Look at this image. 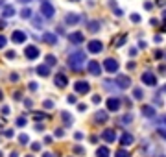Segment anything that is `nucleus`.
I'll use <instances>...</instances> for the list:
<instances>
[{
	"label": "nucleus",
	"instance_id": "nucleus-1",
	"mask_svg": "<svg viewBox=\"0 0 166 157\" xmlns=\"http://www.w3.org/2000/svg\"><path fill=\"white\" fill-rule=\"evenodd\" d=\"M85 52L83 50H74L70 56H68V67H70L72 70H79L83 63H85Z\"/></svg>",
	"mask_w": 166,
	"mask_h": 157
},
{
	"label": "nucleus",
	"instance_id": "nucleus-2",
	"mask_svg": "<svg viewBox=\"0 0 166 157\" xmlns=\"http://www.w3.org/2000/svg\"><path fill=\"white\" fill-rule=\"evenodd\" d=\"M41 15H43L44 19H52L54 15H55V8H54V6L50 4V2H43V4H41Z\"/></svg>",
	"mask_w": 166,
	"mask_h": 157
},
{
	"label": "nucleus",
	"instance_id": "nucleus-3",
	"mask_svg": "<svg viewBox=\"0 0 166 157\" xmlns=\"http://www.w3.org/2000/svg\"><path fill=\"white\" fill-rule=\"evenodd\" d=\"M39 54H41V50L37 48L35 44H28L26 48H24V57H26V59H30V61L37 59V57H39Z\"/></svg>",
	"mask_w": 166,
	"mask_h": 157
},
{
	"label": "nucleus",
	"instance_id": "nucleus-4",
	"mask_svg": "<svg viewBox=\"0 0 166 157\" xmlns=\"http://www.w3.org/2000/svg\"><path fill=\"white\" fill-rule=\"evenodd\" d=\"M26 39H28V33L22 32V30H15V32L11 33V43H15V44L26 43Z\"/></svg>",
	"mask_w": 166,
	"mask_h": 157
},
{
	"label": "nucleus",
	"instance_id": "nucleus-5",
	"mask_svg": "<svg viewBox=\"0 0 166 157\" xmlns=\"http://www.w3.org/2000/svg\"><path fill=\"white\" fill-rule=\"evenodd\" d=\"M140 80H142V83H144V85H150V87H155V85H157V78H155V74H153V72H150V70L142 72Z\"/></svg>",
	"mask_w": 166,
	"mask_h": 157
},
{
	"label": "nucleus",
	"instance_id": "nucleus-6",
	"mask_svg": "<svg viewBox=\"0 0 166 157\" xmlns=\"http://www.w3.org/2000/svg\"><path fill=\"white\" fill-rule=\"evenodd\" d=\"M103 69H105L109 74L118 72V61H116V59H113V57H107L105 61H103Z\"/></svg>",
	"mask_w": 166,
	"mask_h": 157
},
{
	"label": "nucleus",
	"instance_id": "nucleus-7",
	"mask_svg": "<svg viewBox=\"0 0 166 157\" xmlns=\"http://www.w3.org/2000/svg\"><path fill=\"white\" fill-rule=\"evenodd\" d=\"M74 91L78 92V94H87V92H91V85H89V81H76L74 83Z\"/></svg>",
	"mask_w": 166,
	"mask_h": 157
},
{
	"label": "nucleus",
	"instance_id": "nucleus-8",
	"mask_svg": "<svg viewBox=\"0 0 166 157\" xmlns=\"http://www.w3.org/2000/svg\"><path fill=\"white\" fill-rule=\"evenodd\" d=\"M87 50L91 52V54H100L103 50V44H102V41L98 39H92V41H89V44H87Z\"/></svg>",
	"mask_w": 166,
	"mask_h": 157
},
{
	"label": "nucleus",
	"instance_id": "nucleus-9",
	"mask_svg": "<svg viewBox=\"0 0 166 157\" xmlns=\"http://www.w3.org/2000/svg\"><path fill=\"white\" fill-rule=\"evenodd\" d=\"M87 70L92 74V76H100L102 70H103V67L98 63V61H89L87 63Z\"/></svg>",
	"mask_w": 166,
	"mask_h": 157
},
{
	"label": "nucleus",
	"instance_id": "nucleus-10",
	"mask_svg": "<svg viewBox=\"0 0 166 157\" xmlns=\"http://www.w3.org/2000/svg\"><path fill=\"white\" fill-rule=\"evenodd\" d=\"M120 107H122V102L118 98H109L107 100V111L116 113V111H120Z\"/></svg>",
	"mask_w": 166,
	"mask_h": 157
},
{
	"label": "nucleus",
	"instance_id": "nucleus-11",
	"mask_svg": "<svg viewBox=\"0 0 166 157\" xmlns=\"http://www.w3.org/2000/svg\"><path fill=\"white\" fill-rule=\"evenodd\" d=\"M68 41L74 44H81L85 41V35H83V32H72V33H68Z\"/></svg>",
	"mask_w": 166,
	"mask_h": 157
},
{
	"label": "nucleus",
	"instance_id": "nucleus-12",
	"mask_svg": "<svg viewBox=\"0 0 166 157\" xmlns=\"http://www.w3.org/2000/svg\"><path fill=\"white\" fill-rule=\"evenodd\" d=\"M102 139L105 141V142H114L116 141V131H114V129H111V128L103 129V131H102Z\"/></svg>",
	"mask_w": 166,
	"mask_h": 157
},
{
	"label": "nucleus",
	"instance_id": "nucleus-13",
	"mask_svg": "<svg viewBox=\"0 0 166 157\" xmlns=\"http://www.w3.org/2000/svg\"><path fill=\"white\" fill-rule=\"evenodd\" d=\"M129 85H131V78L124 76V74L116 76V87H118V89H127Z\"/></svg>",
	"mask_w": 166,
	"mask_h": 157
},
{
	"label": "nucleus",
	"instance_id": "nucleus-14",
	"mask_svg": "<svg viewBox=\"0 0 166 157\" xmlns=\"http://www.w3.org/2000/svg\"><path fill=\"white\" fill-rule=\"evenodd\" d=\"M54 83H55V87L63 89V87H67V83H68V78L65 76V74H55V78H54Z\"/></svg>",
	"mask_w": 166,
	"mask_h": 157
},
{
	"label": "nucleus",
	"instance_id": "nucleus-15",
	"mask_svg": "<svg viewBox=\"0 0 166 157\" xmlns=\"http://www.w3.org/2000/svg\"><path fill=\"white\" fill-rule=\"evenodd\" d=\"M155 107L153 105H142V117H146V118H155Z\"/></svg>",
	"mask_w": 166,
	"mask_h": 157
},
{
	"label": "nucleus",
	"instance_id": "nucleus-16",
	"mask_svg": "<svg viewBox=\"0 0 166 157\" xmlns=\"http://www.w3.org/2000/svg\"><path fill=\"white\" fill-rule=\"evenodd\" d=\"M133 142H135V137H133L131 133H127V131L120 137V144H122V146H131Z\"/></svg>",
	"mask_w": 166,
	"mask_h": 157
},
{
	"label": "nucleus",
	"instance_id": "nucleus-17",
	"mask_svg": "<svg viewBox=\"0 0 166 157\" xmlns=\"http://www.w3.org/2000/svg\"><path fill=\"white\" fill-rule=\"evenodd\" d=\"M43 41L48 43V44H55V43H57V35L52 33V32H44L43 33Z\"/></svg>",
	"mask_w": 166,
	"mask_h": 157
},
{
	"label": "nucleus",
	"instance_id": "nucleus-18",
	"mask_svg": "<svg viewBox=\"0 0 166 157\" xmlns=\"http://www.w3.org/2000/svg\"><path fill=\"white\" fill-rule=\"evenodd\" d=\"M37 74H39L41 78H48V76H50V67H48L46 63L39 65V67H37Z\"/></svg>",
	"mask_w": 166,
	"mask_h": 157
},
{
	"label": "nucleus",
	"instance_id": "nucleus-19",
	"mask_svg": "<svg viewBox=\"0 0 166 157\" xmlns=\"http://www.w3.org/2000/svg\"><path fill=\"white\" fill-rule=\"evenodd\" d=\"M65 22H67V24H70V26L78 24V22H79V15H78V13H68L67 19H65Z\"/></svg>",
	"mask_w": 166,
	"mask_h": 157
},
{
	"label": "nucleus",
	"instance_id": "nucleus-20",
	"mask_svg": "<svg viewBox=\"0 0 166 157\" xmlns=\"http://www.w3.org/2000/svg\"><path fill=\"white\" fill-rule=\"evenodd\" d=\"M94 120L98 122V124H105L107 122V111H98L94 115Z\"/></svg>",
	"mask_w": 166,
	"mask_h": 157
},
{
	"label": "nucleus",
	"instance_id": "nucleus-21",
	"mask_svg": "<svg viewBox=\"0 0 166 157\" xmlns=\"http://www.w3.org/2000/svg\"><path fill=\"white\" fill-rule=\"evenodd\" d=\"M87 28H89V32L91 33H96L100 30V20H89L87 22Z\"/></svg>",
	"mask_w": 166,
	"mask_h": 157
},
{
	"label": "nucleus",
	"instance_id": "nucleus-22",
	"mask_svg": "<svg viewBox=\"0 0 166 157\" xmlns=\"http://www.w3.org/2000/svg\"><path fill=\"white\" fill-rule=\"evenodd\" d=\"M96 157H111V152L107 146H100L98 150H96Z\"/></svg>",
	"mask_w": 166,
	"mask_h": 157
},
{
	"label": "nucleus",
	"instance_id": "nucleus-23",
	"mask_svg": "<svg viewBox=\"0 0 166 157\" xmlns=\"http://www.w3.org/2000/svg\"><path fill=\"white\" fill-rule=\"evenodd\" d=\"M131 122H133V115H131V113L124 115V117L120 118V124H122V126H127V124H131Z\"/></svg>",
	"mask_w": 166,
	"mask_h": 157
},
{
	"label": "nucleus",
	"instance_id": "nucleus-24",
	"mask_svg": "<svg viewBox=\"0 0 166 157\" xmlns=\"http://www.w3.org/2000/svg\"><path fill=\"white\" fill-rule=\"evenodd\" d=\"M126 37H127L126 33H122V35H120L118 39H116V41H113V46H114V48H118V46H122L124 43H126Z\"/></svg>",
	"mask_w": 166,
	"mask_h": 157
},
{
	"label": "nucleus",
	"instance_id": "nucleus-25",
	"mask_svg": "<svg viewBox=\"0 0 166 157\" xmlns=\"http://www.w3.org/2000/svg\"><path fill=\"white\" fill-rule=\"evenodd\" d=\"M114 157H131V152H127L126 148L116 150V152H114Z\"/></svg>",
	"mask_w": 166,
	"mask_h": 157
},
{
	"label": "nucleus",
	"instance_id": "nucleus-26",
	"mask_svg": "<svg viewBox=\"0 0 166 157\" xmlns=\"http://www.w3.org/2000/svg\"><path fill=\"white\" fill-rule=\"evenodd\" d=\"M55 63H57V57H55L54 54H48V56H46V65L48 67H54Z\"/></svg>",
	"mask_w": 166,
	"mask_h": 157
},
{
	"label": "nucleus",
	"instance_id": "nucleus-27",
	"mask_svg": "<svg viewBox=\"0 0 166 157\" xmlns=\"http://www.w3.org/2000/svg\"><path fill=\"white\" fill-rule=\"evenodd\" d=\"M142 96H144L142 89H140V87H135V89H133V98H135V100H142Z\"/></svg>",
	"mask_w": 166,
	"mask_h": 157
},
{
	"label": "nucleus",
	"instance_id": "nucleus-28",
	"mask_svg": "<svg viewBox=\"0 0 166 157\" xmlns=\"http://www.w3.org/2000/svg\"><path fill=\"white\" fill-rule=\"evenodd\" d=\"M15 15V8L13 6H6L4 8V17H13Z\"/></svg>",
	"mask_w": 166,
	"mask_h": 157
},
{
	"label": "nucleus",
	"instance_id": "nucleus-29",
	"mask_svg": "<svg viewBox=\"0 0 166 157\" xmlns=\"http://www.w3.org/2000/svg\"><path fill=\"white\" fill-rule=\"evenodd\" d=\"M61 117H63V120H65V126H70V124H72V117H70L67 111L61 113Z\"/></svg>",
	"mask_w": 166,
	"mask_h": 157
},
{
	"label": "nucleus",
	"instance_id": "nucleus-30",
	"mask_svg": "<svg viewBox=\"0 0 166 157\" xmlns=\"http://www.w3.org/2000/svg\"><path fill=\"white\" fill-rule=\"evenodd\" d=\"M20 17H22V19H31V9L30 8H24L22 11H20Z\"/></svg>",
	"mask_w": 166,
	"mask_h": 157
},
{
	"label": "nucleus",
	"instance_id": "nucleus-31",
	"mask_svg": "<svg viewBox=\"0 0 166 157\" xmlns=\"http://www.w3.org/2000/svg\"><path fill=\"white\" fill-rule=\"evenodd\" d=\"M15 124H17L19 128H24V126L28 124V118H26V117H19V118H17V122H15Z\"/></svg>",
	"mask_w": 166,
	"mask_h": 157
},
{
	"label": "nucleus",
	"instance_id": "nucleus-32",
	"mask_svg": "<svg viewBox=\"0 0 166 157\" xmlns=\"http://www.w3.org/2000/svg\"><path fill=\"white\" fill-rule=\"evenodd\" d=\"M19 142H20V144H28V142H30V137H28L26 133H20L19 135Z\"/></svg>",
	"mask_w": 166,
	"mask_h": 157
},
{
	"label": "nucleus",
	"instance_id": "nucleus-33",
	"mask_svg": "<svg viewBox=\"0 0 166 157\" xmlns=\"http://www.w3.org/2000/svg\"><path fill=\"white\" fill-rule=\"evenodd\" d=\"M33 118H35V120H44V118H46V115H44V113L35 111V113H33Z\"/></svg>",
	"mask_w": 166,
	"mask_h": 157
},
{
	"label": "nucleus",
	"instance_id": "nucleus-34",
	"mask_svg": "<svg viewBox=\"0 0 166 157\" xmlns=\"http://www.w3.org/2000/svg\"><path fill=\"white\" fill-rule=\"evenodd\" d=\"M6 43H8V39H6L2 33H0V50H4V48H6Z\"/></svg>",
	"mask_w": 166,
	"mask_h": 157
},
{
	"label": "nucleus",
	"instance_id": "nucleus-35",
	"mask_svg": "<svg viewBox=\"0 0 166 157\" xmlns=\"http://www.w3.org/2000/svg\"><path fill=\"white\" fill-rule=\"evenodd\" d=\"M4 137L13 139V137H15V131H13V129H6V131H4Z\"/></svg>",
	"mask_w": 166,
	"mask_h": 157
},
{
	"label": "nucleus",
	"instance_id": "nucleus-36",
	"mask_svg": "<svg viewBox=\"0 0 166 157\" xmlns=\"http://www.w3.org/2000/svg\"><path fill=\"white\" fill-rule=\"evenodd\" d=\"M43 107H44V109H52V107H54V102H52V100H44V102H43Z\"/></svg>",
	"mask_w": 166,
	"mask_h": 157
},
{
	"label": "nucleus",
	"instance_id": "nucleus-37",
	"mask_svg": "<svg viewBox=\"0 0 166 157\" xmlns=\"http://www.w3.org/2000/svg\"><path fill=\"white\" fill-rule=\"evenodd\" d=\"M41 17H35V19H33L31 20V22H33V26H35V28H41V26H43V20H39Z\"/></svg>",
	"mask_w": 166,
	"mask_h": 157
},
{
	"label": "nucleus",
	"instance_id": "nucleus-38",
	"mask_svg": "<svg viewBox=\"0 0 166 157\" xmlns=\"http://www.w3.org/2000/svg\"><path fill=\"white\" fill-rule=\"evenodd\" d=\"M28 89H30V91H33V92H35V91H37V89H39V85L35 83V81H31V83H30V85H28Z\"/></svg>",
	"mask_w": 166,
	"mask_h": 157
},
{
	"label": "nucleus",
	"instance_id": "nucleus-39",
	"mask_svg": "<svg viewBox=\"0 0 166 157\" xmlns=\"http://www.w3.org/2000/svg\"><path fill=\"white\" fill-rule=\"evenodd\" d=\"M9 81H13V83H15V81H19V74H17V72L9 74Z\"/></svg>",
	"mask_w": 166,
	"mask_h": 157
},
{
	"label": "nucleus",
	"instance_id": "nucleus-40",
	"mask_svg": "<svg viewBox=\"0 0 166 157\" xmlns=\"http://www.w3.org/2000/svg\"><path fill=\"white\" fill-rule=\"evenodd\" d=\"M31 150H33V152H39V150H41V142H33V144H31Z\"/></svg>",
	"mask_w": 166,
	"mask_h": 157
},
{
	"label": "nucleus",
	"instance_id": "nucleus-41",
	"mask_svg": "<svg viewBox=\"0 0 166 157\" xmlns=\"http://www.w3.org/2000/svg\"><path fill=\"white\" fill-rule=\"evenodd\" d=\"M74 152L78 153V155H83V153H85V150H83L81 146H76V148H74Z\"/></svg>",
	"mask_w": 166,
	"mask_h": 157
},
{
	"label": "nucleus",
	"instance_id": "nucleus-42",
	"mask_svg": "<svg viewBox=\"0 0 166 157\" xmlns=\"http://www.w3.org/2000/svg\"><path fill=\"white\" fill-rule=\"evenodd\" d=\"M157 133L161 135L162 139H166V129H162V128H159V129H157Z\"/></svg>",
	"mask_w": 166,
	"mask_h": 157
},
{
	"label": "nucleus",
	"instance_id": "nucleus-43",
	"mask_svg": "<svg viewBox=\"0 0 166 157\" xmlns=\"http://www.w3.org/2000/svg\"><path fill=\"white\" fill-rule=\"evenodd\" d=\"M54 135H55V137H63V135H65V131H63V129H55V131H54Z\"/></svg>",
	"mask_w": 166,
	"mask_h": 157
},
{
	"label": "nucleus",
	"instance_id": "nucleus-44",
	"mask_svg": "<svg viewBox=\"0 0 166 157\" xmlns=\"http://www.w3.org/2000/svg\"><path fill=\"white\" fill-rule=\"evenodd\" d=\"M2 115H4V117H8V115H9V107H8V105L2 107Z\"/></svg>",
	"mask_w": 166,
	"mask_h": 157
},
{
	"label": "nucleus",
	"instance_id": "nucleus-45",
	"mask_svg": "<svg viewBox=\"0 0 166 157\" xmlns=\"http://www.w3.org/2000/svg\"><path fill=\"white\" fill-rule=\"evenodd\" d=\"M131 20H133V22H138V20H140V15H137V13H133V15H131Z\"/></svg>",
	"mask_w": 166,
	"mask_h": 157
},
{
	"label": "nucleus",
	"instance_id": "nucleus-46",
	"mask_svg": "<svg viewBox=\"0 0 166 157\" xmlns=\"http://www.w3.org/2000/svg\"><path fill=\"white\" fill-rule=\"evenodd\" d=\"M6 57H8V59H13V57H15V52H6Z\"/></svg>",
	"mask_w": 166,
	"mask_h": 157
},
{
	"label": "nucleus",
	"instance_id": "nucleus-47",
	"mask_svg": "<svg viewBox=\"0 0 166 157\" xmlns=\"http://www.w3.org/2000/svg\"><path fill=\"white\" fill-rule=\"evenodd\" d=\"M92 102H94V104H100V102H102V98L98 96V94H94V96H92Z\"/></svg>",
	"mask_w": 166,
	"mask_h": 157
},
{
	"label": "nucleus",
	"instance_id": "nucleus-48",
	"mask_svg": "<svg viewBox=\"0 0 166 157\" xmlns=\"http://www.w3.org/2000/svg\"><path fill=\"white\" fill-rule=\"evenodd\" d=\"M67 100H68V104H76V96H74V94H70Z\"/></svg>",
	"mask_w": 166,
	"mask_h": 157
},
{
	"label": "nucleus",
	"instance_id": "nucleus-49",
	"mask_svg": "<svg viewBox=\"0 0 166 157\" xmlns=\"http://www.w3.org/2000/svg\"><path fill=\"white\" fill-rule=\"evenodd\" d=\"M74 139H76V141H81V139H83V133H79V131H78V133L74 135Z\"/></svg>",
	"mask_w": 166,
	"mask_h": 157
},
{
	"label": "nucleus",
	"instance_id": "nucleus-50",
	"mask_svg": "<svg viewBox=\"0 0 166 157\" xmlns=\"http://www.w3.org/2000/svg\"><path fill=\"white\" fill-rule=\"evenodd\" d=\"M159 122H161L162 126H166V115H164V117H159Z\"/></svg>",
	"mask_w": 166,
	"mask_h": 157
},
{
	"label": "nucleus",
	"instance_id": "nucleus-51",
	"mask_svg": "<svg viewBox=\"0 0 166 157\" xmlns=\"http://www.w3.org/2000/svg\"><path fill=\"white\" fill-rule=\"evenodd\" d=\"M85 109H87L85 104H79V105H78V111H85Z\"/></svg>",
	"mask_w": 166,
	"mask_h": 157
},
{
	"label": "nucleus",
	"instance_id": "nucleus-52",
	"mask_svg": "<svg viewBox=\"0 0 166 157\" xmlns=\"http://www.w3.org/2000/svg\"><path fill=\"white\" fill-rule=\"evenodd\" d=\"M24 105H26V107H31L33 104H31V100H24Z\"/></svg>",
	"mask_w": 166,
	"mask_h": 157
},
{
	"label": "nucleus",
	"instance_id": "nucleus-53",
	"mask_svg": "<svg viewBox=\"0 0 166 157\" xmlns=\"http://www.w3.org/2000/svg\"><path fill=\"white\" fill-rule=\"evenodd\" d=\"M144 8H146V9H151V8H153V4H151V2H146V6H144Z\"/></svg>",
	"mask_w": 166,
	"mask_h": 157
},
{
	"label": "nucleus",
	"instance_id": "nucleus-54",
	"mask_svg": "<svg viewBox=\"0 0 166 157\" xmlns=\"http://www.w3.org/2000/svg\"><path fill=\"white\" fill-rule=\"evenodd\" d=\"M35 129H37V131H43L44 128H43V124H37V126H35Z\"/></svg>",
	"mask_w": 166,
	"mask_h": 157
},
{
	"label": "nucleus",
	"instance_id": "nucleus-55",
	"mask_svg": "<svg viewBox=\"0 0 166 157\" xmlns=\"http://www.w3.org/2000/svg\"><path fill=\"white\" fill-rule=\"evenodd\" d=\"M4 26H6V20H2V19H0V30H2Z\"/></svg>",
	"mask_w": 166,
	"mask_h": 157
},
{
	"label": "nucleus",
	"instance_id": "nucleus-56",
	"mask_svg": "<svg viewBox=\"0 0 166 157\" xmlns=\"http://www.w3.org/2000/svg\"><path fill=\"white\" fill-rule=\"evenodd\" d=\"M43 157H54V153H48L46 152V153H43Z\"/></svg>",
	"mask_w": 166,
	"mask_h": 157
},
{
	"label": "nucleus",
	"instance_id": "nucleus-57",
	"mask_svg": "<svg viewBox=\"0 0 166 157\" xmlns=\"http://www.w3.org/2000/svg\"><path fill=\"white\" fill-rule=\"evenodd\" d=\"M161 92H166V83H164V85L161 87Z\"/></svg>",
	"mask_w": 166,
	"mask_h": 157
},
{
	"label": "nucleus",
	"instance_id": "nucleus-58",
	"mask_svg": "<svg viewBox=\"0 0 166 157\" xmlns=\"http://www.w3.org/2000/svg\"><path fill=\"white\" fill-rule=\"evenodd\" d=\"M9 157H19V153H17V152H13V153H11Z\"/></svg>",
	"mask_w": 166,
	"mask_h": 157
},
{
	"label": "nucleus",
	"instance_id": "nucleus-59",
	"mask_svg": "<svg viewBox=\"0 0 166 157\" xmlns=\"http://www.w3.org/2000/svg\"><path fill=\"white\" fill-rule=\"evenodd\" d=\"M4 98V94H2V91H0V100H2Z\"/></svg>",
	"mask_w": 166,
	"mask_h": 157
},
{
	"label": "nucleus",
	"instance_id": "nucleus-60",
	"mask_svg": "<svg viewBox=\"0 0 166 157\" xmlns=\"http://www.w3.org/2000/svg\"><path fill=\"white\" fill-rule=\"evenodd\" d=\"M72 2H79V0H72Z\"/></svg>",
	"mask_w": 166,
	"mask_h": 157
},
{
	"label": "nucleus",
	"instance_id": "nucleus-61",
	"mask_svg": "<svg viewBox=\"0 0 166 157\" xmlns=\"http://www.w3.org/2000/svg\"><path fill=\"white\" fill-rule=\"evenodd\" d=\"M26 157H33V155H26Z\"/></svg>",
	"mask_w": 166,
	"mask_h": 157
}]
</instances>
